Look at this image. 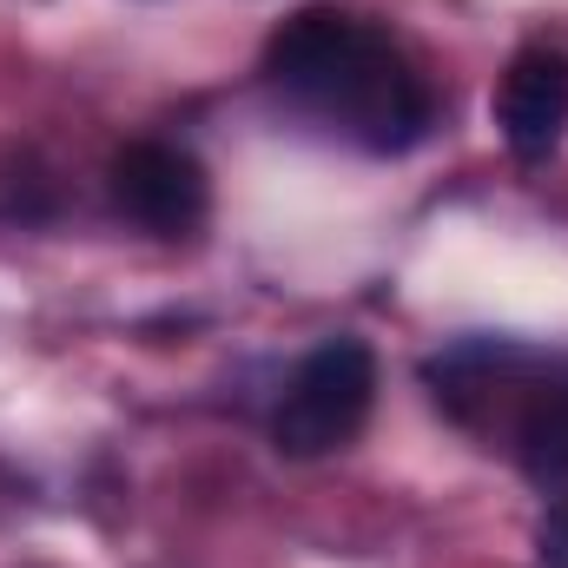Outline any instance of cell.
<instances>
[{
    "label": "cell",
    "mask_w": 568,
    "mask_h": 568,
    "mask_svg": "<svg viewBox=\"0 0 568 568\" xmlns=\"http://www.w3.org/2000/svg\"><path fill=\"white\" fill-rule=\"evenodd\" d=\"M106 192H113V212L126 225H140L152 239H185L199 219H205V165L185 152V145L165 140H133L113 152L106 165Z\"/></svg>",
    "instance_id": "4"
},
{
    "label": "cell",
    "mask_w": 568,
    "mask_h": 568,
    "mask_svg": "<svg viewBox=\"0 0 568 568\" xmlns=\"http://www.w3.org/2000/svg\"><path fill=\"white\" fill-rule=\"evenodd\" d=\"M371 404H377V357H371V344L331 337L284 377L278 410H272V443H278V456H297V463L331 456V449H344L364 429Z\"/></svg>",
    "instance_id": "2"
},
{
    "label": "cell",
    "mask_w": 568,
    "mask_h": 568,
    "mask_svg": "<svg viewBox=\"0 0 568 568\" xmlns=\"http://www.w3.org/2000/svg\"><path fill=\"white\" fill-rule=\"evenodd\" d=\"M496 133H503V145L523 165H536V159H549L562 145V133H568V53H556V47H523L509 60L503 87H496Z\"/></svg>",
    "instance_id": "5"
},
{
    "label": "cell",
    "mask_w": 568,
    "mask_h": 568,
    "mask_svg": "<svg viewBox=\"0 0 568 568\" xmlns=\"http://www.w3.org/2000/svg\"><path fill=\"white\" fill-rule=\"evenodd\" d=\"M536 371H542V351H523L509 337H463V344L429 357L424 384L463 429H483V436L503 429L509 436L529 384H536Z\"/></svg>",
    "instance_id": "3"
},
{
    "label": "cell",
    "mask_w": 568,
    "mask_h": 568,
    "mask_svg": "<svg viewBox=\"0 0 568 568\" xmlns=\"http://www.w3.org/2000/svg\"><path fill=\"white\" fill-rule=\"evenodd\" d=\"M265 73L297 113L364 152H410L436 126V93L417 60L384 27L344 7L291 13L265 47Z\"/></svg>",
    "instance_id": "1"
},
{
    "label": "cell",
    "mask_w": 568,
    "mask_h": 568,
    "mask_svg": "<svg viewBox=\"0 0 568 568\" xmlns=\"http://www.w3.org/2000/svg\"><path fill=\"white\" fill-rule=\"evenodd\" d=\"M536 549H542V568H568V496H549L536 523Z\"/></svg>",
    "instance_id": "7"
},
{
    "label": "cell",
    "mask_w": 568,
    "mask_h": 568,
    "mask_svg": "<svg viewBox=\"0 0 568 568\" xmlns=\"http://www.w3.org/2000/svg\"><path fill=\"white\" fill-rule=\"evenodd\" d=\"M509 449L536 489L568 496V357H542V371L509 424Z\"/></svg>",
    "instance_id": "6"
}]
</instances>
